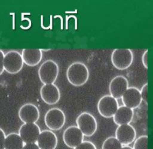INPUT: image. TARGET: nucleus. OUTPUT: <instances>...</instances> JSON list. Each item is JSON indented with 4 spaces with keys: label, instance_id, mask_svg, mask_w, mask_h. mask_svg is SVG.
<instances>
[{
    "label": "nucleus",
    "instance_id": "20e7f679",
    "mask_svg": "<svg viewBox=\"0 0 153 149\" xmlns=\"http://www.w3.org/2000/svg\"><path fill=\"white\" fill-rule=\"evenodd\" d=\"M77 127L82 134L86 136H91L94 134L97 128V123L95 117L88 112L81 113L76 118Z\"/></svg>",
    "mask_w": 153,
    "mask_h": 149
},
{
    "label": "nucleus",
    "instance_id": "39448f33",
    "mask_svg": "<svg viewBox=\"0 0 153 149\" xmlns=\"http://www.w3.org/2000/svg\"><path fill=\"white\" fill-rule=\"evenodd\" d=\"M66 117L64 112L59 108H52L47 111L44 116L45 124L53 131L60 129L65 125Z\"/></svg>",
    "mask_w": 153,
    "mask_h": 149
},
{
    "label": "nucleus",
    "instance_id": "a878e982",
    "mask_svg": "<svg viewBox=\"0 0 153 149\" xmlns=\"http://www.w3.org/2000/svg\"><path fill=\"white\" fill-rule=\"evenodd\" d=\"M22 149H39L36 143H27L24 144Z\"/></svg>",
    "mask_w": 153,
    "mask_h": 149
},
{
    "label": "nucleus",
    "instance_id": "f257e3e1",
    "mask_svg": "<svg viewBox=\"0 0 153 149\" xmlns=\"http://www.w3.org/2000/svg\"><path fill=\"white\" fill-rule=\"evenodd\" d=\"M66 77L68 82L75 86L84 85L89 77L88 67L81 62H74L68 68Z\"/></svg>",
    "mask_w": 153,
    "mask_h": 149
},
{
    "label": "nucleus",
    "instance_id": "f03ea898",
    "mask_svg": "<svg viewBox=\"0 0 153 149\" xmlns=\"http://www.w3.org/2000/svg\"><path fill=\"white\" fill-rule=\"evenodd\" d=\"M111 60L115 68L121 70H125L131 65L133 54L128 48H117L112 51Z\"/></svg>",
    "mask_w": 153,
    "mask_h": 149
},
{
    "label": "nucleus",
    "instance_id": "cd10ccee",
    "mask_svg": "<svg viewBox=\"0 0 153 149\" xmlns=\"http://www.w3.org/2000/svg\"><path fill=\"white\" fill-rule=\"evenodd\" d=\"M121 149H133V148L131 147H130V146L124 145V147H122V148Z\"/></svg>",
    "mask_w": 153,
    "mask_h": 149
},
{
    "label": "nucleus",
    "instance_id": "9b49d317",
    "mask_svg": "<svg viewBox=\"0 0 153 149\" xmlns=\"http://www.w3.org/2000/svg\"><path fill=\"white\" fill-rule=\"evenodd\" d=\"M40 95L43 101L48 105L56 104L60 98L59 89L54 83L44 84L40 89Z\"/></svg>",
    "mask_w": 153,
    "mask_h": 149
},
{
    "label": "nucleus",
    "instance_id": "f8f14e48",
    "mask_svg": "<svg viewBox=\"0 0 153 149\" xmlns=\"http://www.w3.org/2000/svg\"><path fill=\"white\" fill-rule=\"evenodd\" d=\"M128 80L126 77L118 75L114 77L110 82L109 91L110 95L116 100L121 98L124 92L128 88Z\"/></svg>",
    "mask_w": 153,
    "mask_h": 149
},
{
    "label": "nucleus",
    "instance_id": "423d86ee",
    "mask_svg": "<svg viewBox=\"0 0 153 149\" xmlns=\"http://www.w3.org/2000/svg\"><path fill=\"white\" fill-rule=\"evenodd\" d=\"M23 61L21 54L16 51H10L4 55V69L10 74H16L22 69Z\"/></svg>",
    "mask_w": 153,
    "mask_h": 149
},
{
    "label": "nucleus",
    "instance_id": "dca6fc26",
    "mask_svg": "<svg viewBox=\"0 0 153 149\" xmlns=\"http://www.w3.org/2000/svg\"><path fill=\"white\" fill-rule=\"evenodd\" d=\"M23 63L29 66H35L41 61L42 53L41 49H23L21 54Z\"/></svg>",
    "mask_w": 153,
    "mask_h": 149
},
{
    "label": "nucleus",
    "instance_id": "6ab92c4d",
    "mask_svg": "<svg viewBox=\"0 0 153 149\" xmlns=\"http://www.w3.org/2000/svg\"><path fill=\"white\" fill-rule=\"evenodd\" d=\"M123 145L115 136H110L103 141L102 149H121Z\"/></svg>",
    "mask_w": 153,
    "mask_h": 149
},
{
    "label": "nucleus",
    "instance_id": "ddd939ff",
    "mask_svg": "<svg viewBox=\"0 0 153 149\" xmlns=\"http://www.w3.org/2000/svg\"><path fill=\"white\" fill-rule=\"evenodd\" d=\"M18 115L24 123H35L39 118V111L34 104L26 103L20 108Z\"/></svg>",
    "mask_w": 153,
    "mask_h": 149
},
{
    "label": "nucleus",
    "instance_id": "f3484780",
    "mask_svg": "<svg viewBox=\"0 0 153 149\" xmlns=\"http://www.w3.org/2000/svg\"><path fill=\"white\" fill-rule=\"evenodd\" d=\"M134 111L125 105L118 107L115 113L113 116V120L114 123L117 125H121L124 124H129L133 117Z\"/></svg>",
    "mask_w": 153,
    "mask_h": 149
},
{
    "label": "nucleus",
    "instance_id": "4be33fe9",
    "mask_svg": "<svg viewBox=\"0 0 153 149\" xmlns=\"http://www.w3.org/2000/svg\"><path fill=\"white\" fill-rule=\"evenodd\" d=\"M140 94L141 96L142 100H143L145 104L147 105L148 104V83H146L145 85H143L140 91Z\"/></svg>",
    "mask_w": 153,
    "mask_h": 149
},
{
    "label": "nucleus",
    "instance_id": "393cba45",
    "mask_svg": "<svg viewBox=\"0 0 153 149\" xmlns=\"http://www.w3.org/2000/svg\"><path fill=\"white\" fill-rule=\"evenodd\" d=\"M4 53L0 49V75L3 73L4 69Z\"/></svg>",
    "mask_w": 153,
    "mask_h": 149
},
{
    "label": "nucleus",
    "instance_id": "6e6552de",
    "mask_svg": "<svg viewBox=\"0 0 153 149\" xmlns=\"http://www.w3.org/2000/svg\"><path fill=\"white\" fill-rule=\"evenodd\" d=\"M41 132L38 125L35 123H24L19 128V135L25 144L36 143Z\"/></svg>",
    "mask_w": 153,
    "mask_h": 149
},
{
    "label": "nucleus",
    "instance_id": "5701e85b",
    "mask_svg": "<svg viewBox=\"0 0 153 149\" xmlns=\"http://www.w3.org/2000/svg\"><path fill=\"white\" fill-rule=\"evenodd\" d=\"M5 134L4 131L0 128V149H4V142L5 139Z\"/></svg>",
    "mask_w": 153,
    "mask_h": 149
},
{
    "label": "nucleus",
    "instance_id": "aec40b11",
    "mask_svg": "<svg viewBox=\"0 0 153 149\" xmlns=\"http://www.w3.org/2000/svg\"><path fill=\"white\" fill-rule=\"evenodd\" d=\"M148 139L147 135L139 136L135 140L133 149H148Z\"/></svg>",
    "mask_w": 153,
    "mask_h": 149
},
{
    "label": "nucleus",
    "instance_id": "c85d7f7f",
    "mask_svg": "<svg viewBox=\"0 0 153 149\" xmlns=\"http://www.w3.org/2000/svg\"><path fill=\"white\" fill-rule=\"evenodd\" d=\"M41 51H49V50H50V49H41Z\"/></svg>",
    "mask_w": 153,
    "mask_h": 149
},
{
    "label": "nucleus",
    "instance_id": "2eb2a0df",
    "mask_svg": "<svg viewBox=\"0 0 153 149\" xmlns=\"http://www.w3.org/2000/svg\"><path fill=\"white\" fill-rule=\"evenodd\" d=\"M36 144L39 149H55L57 145V138L53 131L44 130L40 132Z\"/></svg>",
    "mask_w": 153,
    "mask_h": 149
},
{
    "label": "nucleus",
    "instance_id": "1a4fd4ad",
    "mask_svg": "<svg viewBox=\"0 0 153 149\" xmlns=\"http://www.w3.org/2000/svg\"><path fill=\"white\" fill-rule=\"evenodd\" d=\"M84 135L76 126L68 127L63 134V140L65 145L74 148L83 141Z\"/></svg>",
    "mask_w": 153,
    "mask_h": 149
},
{
    "label": "nucleus",
    "instance_id": "9d476101",
    "mask_svg": "<svg viewBox=\"0 0 153 149\" xmlns=\"http://www.w3.org/2000/svg\"><path fill=\"white\" fill-rule=\"evenodd\" d=\"M115 138L124 145L131 144L136 138V132L133 126L130 124L119 125L115 131Z\"/></svg>",
    "mask_w": 153,
    "mask_h": 149
},
{
    "label": "nucleus",
    "instance_id": "0eeeda50",
    "mask_svg": "<svg viewBox=\"0 0 153 149\" xmlns=\"http://www.w3.org/2000/svg\"><path fill=\"white\" fill-rule=\"evenodd\" d=\"M97 110L103 117H113L118 108L117 100L110 95H104L100 98L97 103Z\"/></svg>",
    "mask_w": 153,
    "mask_h": 149
},
{
    "label": "nucleus",
    "instance_id": "4468645a",
    "mask_svg": "<svg viewBox=\"0 0 153 149\" xmlns=\"http://www.w3.org/2000/svg\"><path fill=\"white\" fill-rule=\"evenodd\" d=\"M121 99L124 105L131 109L137 108L142 101L140 91L136 87L128 88L122 95Z\"/></svg>",
    "mask_w": 153,
    "mask_h": 149
},
{
    "label": "nucleus",
    "instance_id": "412c9836",
    "mask_svg": "<svg viewBox=\"0 0 153 149\" xmlns=\"http://www.w3.org/2000/svg\"><path fill=\"white\" fill-rule=\"evenodd\" d=\"M74 149H97L96 145L90 141H82Z\"/></svg>",
    "mask_w": 153,
    "mask_h": 149
},
{
    "label": "nucleus",
    "instance_id": "a211bd4d",
    "mask_svg": "<svg viewBox=\"0 0 153 149\" xmlns=\"http://www.w3.org/2000/svg\"><path fill=\"white\" fill-rule=\"evenodd\" d=\"M23 145L24 142L18 134L10 133L5 136L4 149H22Z\"/></svg>",
    "mask_w": 153,
    "mask_h": 149
},
{
    "label": "nucleus",
    "instance_id": "bb28decb",
    "mask_svg": "<svg viewBox=\"0 0 153 149\" xmlns=\"http://www.w3.org/2000/svg\"><path fill=\"white\" fill-rule=\"evenodd\" d=\"M57 17H59V18H60L61 19V24H60V25H61V29L62 30L63 29V18L60 15H56L54 16V18H57Z\"/></svg>",
    "mask_w": 153,
    "mask_h": 149
},
{
    "label": "nucleus",
    "instance_id": "b1692460",
    "mask_svg": "<svg viewBox=\"0 0 153 149\" xmlns=\"http://www.w3.org/2000/svg\"><path fill=\"white\" fill-rule=\"evenodd\" d=\"M148 51L146 49L142 57V62L145 69H148Z\"/></svg>",
    "mask_w": 153,
    "mask_h": 149
},
{
    "label": "nucleus",
    "instance_id": "7ed1b4c3",
    "mask_svg": "<svg viewBox=\"0 0 153 149\" xmlns=\"http://www.w3.org/2000/svg\"><path fill=\"white\" fill-rule=\"evenodd\" d=\"M59 66L52 60L45 61L38 69V76L44 84H51L56 80L59 74Z\"/></svg>",
    "mask_w": 153,
    "mask_h": 149
}]
</instances>
